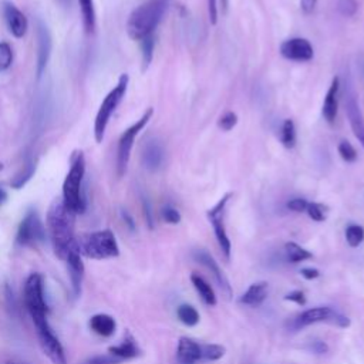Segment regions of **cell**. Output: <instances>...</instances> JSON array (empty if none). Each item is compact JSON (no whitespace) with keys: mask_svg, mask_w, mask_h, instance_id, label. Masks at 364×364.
Listing matches in <instances>:
<instances>
[{"mask_svg":"<svg viewBox=\"0 0 364 364\" xmlns=\"http://www.w3.org/2000/svg\"><path fill=\"white\" fill-rule=\"evenodd\" d=\"M46 225L55 255L64 260L68 252L75 247V213L65 206L63 199H54L48 208Z\"/></svg>","mask_w":364,"mask_h":364,"instance_id":"6da1fadb","label":"cell"},{"mask_svg":"<svg viewBox=\"0 0 364 364\" xmlns=\"http://www.w3.org/2000/svg\"><path fill=\"white\" fill-rule=\"evenodd\" d=\"M166 0H151L134 9L127 20L128 36L132 40L141 41L142 38L154 34L166 11Z\"/></svg>","mask_w":364,"mask_h":364,"instance_id":"7a4b0ae2","label":"cell"},{"mask_svg":"<svg viewBox=\"0 0 364 364\" xmlns=\"http://www.w3.org/2000/svg\"><path fill=\"white\" fill-rule=\"evenodd\" d=\"M85 175V156L82 151H77L71 156V165L63 182V202L75 215L85 212V198L82 193V182Z\"/></svg>","mask_w":364,"mask_h":364,"instance_id":"3957f363","label":"cell"},{"mask_svg":"<svg viewBox=\"0 0 364 364\" xmlns=\"http://www.w3.org/2000/svg\"><path fill=\"white\" fill-rule=\"evenodd\" d=\"M75 246L80 255L95 260L117 257L119 255L115 235L109 229L81 235L75 237Z\"/></svg>","mask_w":364,"mask_h":364,"instance_id":"277c9868","label":"cell"},{"mask_svg":"<svg viewBox=\"0 0 364 364\" xmlns=\"http://www.w3.org/2000/svg\"><path fill=\"white\" fill-rule=\"evenodd\" d=\"M128 82H129L128 74H125V73L121 74L117 84L114 85V88L102 100V102L97 111L95 119H94V138L97 142H102L108 122H109L112 114L115 112L117 107L121 104L122 98L127 94Z\"/></svg>","mask_w":364,"mask_h":364,"instance_id":"5b68a950","label":"cell"},{"mask_svg":"<svg viewBox=\"0 0 364 364\" xmlns=\"http://www.w3.org/2000/svg\"><path fill=\"white\" fill-rule=\"evenodd\" d=\"M154 115V108H148L141 118H138L131 127H128L119 136L118 139V146H117V175L121 178L127 172L131 151L135 142L136 135L145 128V125L149 122V119Z\"/></svg>","mask_w":364,"mask_h":364,"instance_id":"8992f818","label":"cell"},{"mask_svg":"<svg viewBox=\"0 0 364 364\" xmlns=\"http://www.w3.org/2000/svg\"><path fill=\"white\" fill-rule=\"evenodd\" d=\"M24 303L34 324L47 320V303L44 299L43 276L31 273L24 284Z\"/></svg>","mask_w":364,"mask_h":364,"instance_id":"52a82bcc","label":"cell"},{"mask_svg":"<svg viewBox=\"0 0 364 364\" xmlns=\"http://www.w3.org/2000/svg\"><path fill=\"white\" fill-rule=\"evenodd\" d=\"M46 239V228L37 213V210L30 209L21 219L17 235H16V242L20 246H34Z\"/></svg>","mask_w":364,"mask_h":364,"instance_id":"ba28073f","label":"cell"},{"mask_svg":"<svg viewBox=\"0 0 364 364\" xmlns=\"http://www.w3.org/2000/svg\"><path fill=\"white\" fill-rule=\"evenodd\" d=\"M230 196H232V193L228 192L226 195H223L219 199V202L213 208H210L208 210V219L213 226L216 240L219 243L220 250L226 256V259H229V256H230V240H229V236H228L226 228H225V209H226V205H228Z\"/></svg>","mask_w":364,"mask_h":364,"instance_id":"9c48e42d","label":"cell"},{"mask_svg":"<svg viewBox=\"0 0 364 364\" xmlns=\"http://www.w3.org/2000/svg\"><path fill=\"white\" fill-rule=\"evenodd\" d=\"M34 326L37 328V337H38L40 347H41L43 353L50 358V361L53 364H67L64 348H63L60 340L57 338V336L54 334V331L51 330L48 320L37 323Z\"/></svg>","mask_w":364,"mask_h":364,"instance_id":"30bf717a","label":"cell"},{"mask_svg":"<svg viewBox=\"0 0 364 364\" xmlns=\"http://www.w3.org/2000/svg\"><path fill=\"white\" fill-rule=\"evenodd\" d=\"M36 34H37V65H36V74L37 78L40 80L41 75L44 74L47 64L51 57V50H53V38L51 33L47 27V24L38 18L37 26H36Z\"/></svg>","mask_w":364,"mask_h":364,"instance_id":"8fae6325","label":"cell"},{"mask_svg":"<svg viewBox=\"0 0 364 364\" xmlns=\"http://www.w3.org/2000/svg\"><path fill=\"white\" fill-rule=\"evenodd\" d=\"M280 54L291 61H310L314 55L313 46L303 37H291L280 44Z\"/></svg>","mask_w":364,"mask_h":364,"instance_id":"7c38bea8","label":"cell"},{"mask_svg":"<svg viewBox=\"0 0 364 364\" xmlns=\"http://www.w3.org/2000/svg\"><path fill=\"white\" fill-rule=\"evenodd\" d=\"M1 13H3L4 23L9 31L11 33V36H14L16 38H21L28 28V21L24 13L14 3L9 0H4L1 3Z\"/></svg>","mask_w":364,"mask_h":364,"instance_id":"4fadbf2b","label":"cell"},{"mask_svg":"<svg viewBox=\"0 0 364 364\" xmlns=\"http://www.w3.org/2000/svg\"><path fill=\"white\" fill-rule=\"evenodd\" d=\"M346 114L354 136L358 139V142L364 148V117L354 94H347L346 97Z\"/></svg>","mask_w":364,"mask_h":364,"instance_id":"5bb4252c","label":"cell"},{"mask_svg":"<svg viewBox=\"0 0 364 364\" xmlns=\"http://www.w3.org/2000/svg\"><path fill=\"white\" fill-rule=\"evenodd\" d=\"M336 314L337 311H334L330 307H313L303 311L300 316H297L293 321V327L300 328V327H304L313 323H320V321H328L333 324Z\"/></svg>","mask_w":364,"mask_h":364,"instance_id":"9a60e30c","label":"cell"},{"mask_svg":"<svg viewBox=\"0 0 364 364\" xmlns=\"http://www.w3.org/2000/svg\"><path fill=\"white\" fill-rule=\"evenodd\" d=\"M64 260L67 262V266H68V276L71 280L74 294L78 296L81 291V283H82V277H84V263L81 260V255H80L77 246L68 252V255L65 256Z\"/></svg>","mask_w":364,"mask_h":364,"instance_id":"2e32d148","label":"cell"},{"mask_svg":"<svg viewBox=\"0 0 364 364\" xmlns=\"http://www.w3.org/2000/svg\"><path fill=\"white\" fill-rule=\"evenodd\" d=\"M193 257H195L200 264L206 266V267L213 273V276H215V279H216L219 287L222 289V291H223L228 297H230V294H232L230 284H229L226 276L223 274V272L220 270L219 264L215 262V259H213L206 250H196V252L193 253Z\"/></svg>","mask_w":364,"mask_h":364,"instance_id":"e0dca14e","label":"cell"},{"mask_svg":"<svg viewBox=\"0 0 364 364\" xmlns=\"http://www.w3.org/2000/svg\"><path fill=\"white\" fill-rule=\"evenodd\" d=\"M164 162V148L158 141H148L142 149V165L155 172L162 166Z\"/></svg>","mask_w":364,"mask_h":364,"instance_id":"ac0fdd59","label":"cell"},{"mask_svg":"<svg viewBox=\"0 0 364 364\" xmlns=\"http://www.w3.org/2000/svg\"><path fill=\"white\" fill-rule=\"evenodd\" d=\"M338 87H340V81L338 77H334L323 101V108H321V114L324 117V119L328 124H333L336 117H337V109H338Z\"/></svg>","mask_w":364,"mask_h":364,"instance_id":"d6986e66","label":"cell"},{"mask_svg":"<svg viewBox=\"0 0 364 364\" xmlns=\"http://www.w3.org/2000/svg\"><path fill=\"white\" fill-rule=\"evenodd\" d=\"M176 355L181 364H195L198 360L202 358L200 346L191 338L182 337L178 344Z\"/></svg>","mask_w":364,"mask_h":364,"instance_id":"ffe728a7","label":"cell"},{"mask_svg":"<svg viewBox=\"0 0 364 364\" xmlns=\"http://www.w3.org/2000/svg\"><path fill=\"white\" fill-rule=\"evenodd\" d=\"M269 293V284L266 282H257L249 286V289L242 294L240 303L247 306H259Z\"/></svg>","mask_w":364,"mask_h":364,"instance_id":"44dd1931","label":"cell"},{"mask_svg":"<svg viewBox=\"0 0 364 364\" xmlns=\"http://www.w3.org/2000/svg\"><path fill=\"white\" fill-rule=\"evenodd\" d=\"M90 327L98 336L109 337V336L114 334L117 324H115V320L111 316L100 313V314H95L90 318Z\"/></svg>","mask_w":364,"mask_h":364,"instance_id":"7402d4cb","label":"cell"},{"mask_svg":"<svg viewBox=\"0 0 364 364\" xmlns=\"http://www.w3.org/2000/svg\"><path fill=\"white\" fill-rule=\"evenodd\" d=\"M36 169H37V161L33 156H28L24 165L21 166V169L10 181V186L14 189H21L34 176Z\"/></svg>","mask_w":364,"mask_h":364,"instance_id":"603a6c76","label":"cell"},{"mask_svg":"<svg viewBox=\"0 0 364 364\" xmlns=\"http://www.w3.org/2000/svg\"><path fill=\"white\" fill-rule=\"evenodd\" d=\"M191 280H192V284L195 286L196 291L199 293L200 299L203 300V303H206L208 306H215L216 304V296H215V291L210 287V284L202 276H199L196 273H192Z\"/></svg>","mask_w":364,"mask_h":364,"instance_id":"cb8c5ba5","label":"cell"},{"mask_svg":"<svg viewBox=\"0 0 364 364\" xmlns=\"http://www.w3.org/2000/svg\"><path fill=\"white\" fill-rule=\"evenodd\" d=\"M80 10L82 14V24L88 34H92L95 30V7L92 0H78Z\"/></svg>","mask_w":364,"mask_h":364,"instance_id":"d4e9b609","label":"cell"},{"mask_svg":"<svg viewBox=\"0 0 364 364\" xmlns=\"http://www.w3.org/2000/svg\"><path fill=\"white\" fill-rule=\"evenodd\" d=\"M108 351L117 357L118 360L122 358H132L135 355H138V347L135 344V341L132 338H125L121 344L118 346H112L108 348Z\"/></svg>","mask_w":364,"mask_h":364,"instance_id":"484cf974","label":"cell"},{"mask_svg":"<svg viewBox=\"0 0 364 364\" xmlns=\"http://www.w3.org/2000/svg\"><path fill=\"white\" fill-rule=\"evenodd\" d=\"M286 255H287V259L291 262V263H299V262H303V260H307V259H311L313 255L303 249L300 245L294 243V242H289L286 243Z\"/></svg>","mask_w":364,"mask_h":364,"instance_id":"4316f807","label":"cell"},{"mask_svg":"<svg viewBox=\"0 0 364 364\" xmlns=\"http://www.w3.org/2000/svg\"><path fill=\"white\" fill-rule=\"evenodd\" d=\"M176 314L185 326H196L199 323V313L191 304H181L176 310Z\"/></svg>","mask_w":364,"mask_h":364,"instance_id":"83f0119b","label":"cell"},{"mask_svg":"<svg viewBox=\"0 0 364 364\" xmlns=\"http://www.w3.org/2000/svg\"><path fill=\"white\" fill-rule=\"evenodd\" d=\"M280 141L286 148H293L296 145V127L291 119H284L280 131Z\"/></svg>","mask_w":364,"mask_h":364,"instance_id":"f1b7e54d","label":"cell"},{"mask_svg":"<svg viewBox=\"0 0 364 364\" xmlns=\"http://www.w3.org/2000/svg\"><path fill=\"white\" fill-rule=\"evenodd\" d=\"M346 240L351 247H357L364 240V229L360 225H350L346 229Z\"/></svg>","mask_w":364,"mask_h":364,"instance_id":"f546056e","label":"cell"},{"mask_svg":"<svg viewBox=\"0 0 364 364\" xmlns=\"http://www.w3.org/2000/svg\"><path fill=\"white\" fill-rule=\"evenodd\" d=\"M154 47H155V38L154 34L145 37L141 40V50H142V61H144V68H146L154 57Z\"/></svg>","mask_w":364,"mask_h":364,"instance_id":"4dcf8cb0","label":"cell"},{"mask_svg":"<svg viewBox=\"0 0 364 364\" xmlns=\"http://www.w3.org/2000/svg\"><path fill=\"white\" fill-rule=\"evenodd\" d=\"M13 63V48L9 43L0 41V73L7 71Z\"/></svg>","mask_w":364,"mask_h":364,"instance_id":"1f68e13d","label":"cell"},{"mask_svg":"<svg viewBox=\"0 0 364 364\" xmlns=\"http://www.w3.org/2000/svg\"><path fill=\"white\" fill-rule=\"evenodd\" d=\"M200 353H202L203 358L213 361V360H219L220 357H223L225 347H222L219 344H206V346L200 347Z\"/></svg>","mask_w":364,"mask_h":364,"instance_id":"d6a6232c","label":"cell"},{"mask_svg":"<svg viewBox=\"0 0 364 364\" xmlns=\"http://www.w3.org/2000/svg\"><path fill=\"white\" fill-rule=\"evenodd\" d=\"M306 212L309 213V216L316 220V222H323L326 219V215H327V208L323 205V203H318V202H311L307 205V209Z\"/></svg>","mask_w":364,"mask_h":364,"instance_id":"836d02e7","label":"cell"},{"mask_svg":"<svg viewBox=\"0 0 364 364\" xmlns=\"http://www.w3.org/2000/svg\"><path fill=\"white\" fill-rule=\"evenodd\" d=\"M340 156L346 161V162H354L357 159V151L355 148L348 142V141H341L337 146Z\"/></svg>","mask_w":364,"mask_h":364,"instance_id":"e575fe53","label":"cell"},{"mask_svg":"<svg viewBox=\"0 0 364 364\" xmlns=\"http://www.w3.org/2000/svg\"><path fill=\"white\" fill-rule=\"evenodd\" d=\"M357 9L358 4L355 0H338L337 3V10L344 17H353L357 13Z\"/></svg>","mask_w":364,"mask_h":364,"instance_id":"d590c367","label":"cell"},{"mask_svg":"<svg viewBox=\"0 0 364 364\" xmlns=\"http://www.w3.org/2000/svg\"><path fill=\"white\" fill-rule=\"evenodd\" d=\"M237 124V115L233 111L225 112L219 119H218V127L222 131H230L235 125Z\"/></svg>","mask_w":364,"mask_h":364,"instance_id":"8d00e7d4","label":"cell"},{"mask_svg":"<svg viewBox=\"0 0 364 364\" xmlns=\"http://www.w3.org/2000/svg\"><path fill=\"white\" fill-rule=\"evenodd\" d=\"M162 218L165 219V222H168L171 225H176L181 222L179 210L171 205H166L162 208Z\"/></svg>","mask_w":364,"mask_h":364,"instance_id":"74e56055","label":"cell"},{"mask_svg":"<svg viewBox=\"0 0 364 364\" xmlns=\"http://www.w3.org/2000/svg\"><path fill=\"white\" fill-rule=\"evenodd\" d=\"M307 205H309V202L306 199H303V198H293V199H290L287 202V208L290 210H293V212H297V213L306 212Z\"/></svg>","mask_w":364,"mask_h":364,"instance_id":"f35d334b","label":"cell"},{"mask_svg":"<svg viewBox=\"0 0 364 364\" xmlns=\"http://www.w3.org/2000/svg\"><path fill=\"white\" fill-rule=\"evenodd\" d=\"M118 358L114 357H108V355H94L87 358L85 361H82L81 364H115L118 363Z\"/></svg>","mask_w":364,"mask_h":364,"instance_id":"ab89813d","label":"cell"},{"mask_svg":"<svg viewBox=\"0 0 364 364\" xmlns=\"http://www.w3.org/2000/svg\"><path fill=\"white\" fill-rule=\"evenodd\" d=\"M284 299H286V300H290V301H294V303H297V304H300V306H304V304H306V296H304V293H303L301 290H294V291L286 294Z\"/></svg>","mask_w":364,"mask_h":364,"instance_id":"60d3db41","label":"cell"},{"mask_svg":"<svg viewBox=\"0 0 364 364\" xmlns=\"http://www.w3.org/2000/svg\"><path fill=\"white\" fill-rule=\"evenodd\" d=\"M208 1V14H209V21L210 24H216L218 21V6L216 0H206Z\"/></svg>","mask_w":364,"mask_h":364,"instance_id":"b9f144b4","label":"cell"},{"mask_svg":"<svg viewBox=\"0 0 364 364\" xmlns=\"http://www.w3.org/2000/svg\"><path fill=\"white\" fill-rule=\"evenodd\" d=\"M317 0H300V9L304 14H310L316 7Z\"/></svg>","mask_w":364,"mask_h":364,"instance_id":"7bdbcfd3","label":"cell"},{"mask_svg":"<svg viewBox=\"0 0 364 364\" xmlns=\"http://www.w3.org/2000/svg\"><path fill=\"white\" fill-rule=\"evenodd\" d=\"M300 273H301V276L306 277L307 280H313V279L318 277V274H320V272H318L317 269H313V267H304V269H301Z\"/></svg>","mask_w":364,"mask_h":364,"instance_id":"ee69618b","label":"cell"},{"mask_svg":"<svg viewBox=\"0 0 364 364\" xmlns=\"http://www.w3.org/2000/svg\"><path fill=\"white\" fill-rule=\"evenodd\" d=\"M311 350H313L314 353H317V354H323V353H326V351L328 350V347H327L326 343H323V341H320V340H316V341H313V344H311Z\"/></svg>","mask_w":364,"mask_h":364,"instance_id":"f6af8a7d","label":"cell"},{"mask_svg":"<svg viewBox=\"0 0 364 364\" xmlns=\"http://www.w3.org/2000/svg\"><path fill=\"white\" fill-rule=\"evenodd\" d=\"M144 210H145V215H146V220H148V225L149 228H152V216H151V208H149V203L146 200H144Z\"/></svg>","mask_w":364,"mask_h":364,"instance_id":"bcb514c9","label":"cell"},{"mask_svg":"<svg viewBox=\"0 0 364 364\" xmlns=\"http://www.w3.org/2000/svg\"><path fill=\"white\" fill-rule=\"evenodd\" d=\"M122 218H124V220L127 222V225L129 226V229H134L135 228V225H134V220H132V218L125 212V210H122Z\"/></svg>","mask_w":364,"mask_h":364,"instance_id":"7dc6e473","label":"cell"},{"mask_svg":"<svg viewBox=\"0 0 364 364\" xmlns=\"http://www.w3.org/2000/svg\"><path fill=\"white\" fill-rule=\"evenodd\" d=\"M6 199H7V192L4 191V188L0 186V206L6 202Z\"/></svg>","mask_w":364,"mask_h":364,"instance_id":"c3c4849f","label":"cell"},{"mask_svg":"<svg viewBox=\"0 0 364 364\" xmlns=\"http://www.w3.org/2000/svg\"><path fill=\"white\" fill-rule=\"evenodd\" d=\"M61 7H64V9H68L70 6H71V3H73V0H55Z\"/></svg>","mask_w":364,"mask_h":364,"instance_id":"681fc988","label":"cell"},{"mask_svg":"<svg viewBox=\"0 0 364 364\" xmlns=\"http://www.w3.org/2000/svg\"><path fill=\"white\" fill-rule=\"evenodd\" d=\"M222 7H223V10H226V7H228V0H222Z\"/></svg>","mask_w":364,"mask_h":364,"instance_id":"f907efd6","label":"cell"},{"mask_svg":"<svg viewBox=\"0 0 364 364\" xmlns=\"http://www.w3.org/2000/svg\"><path fill=\"white\" fill-rule=\"evenodd\" d=\"M7 364H23V363H18V361H9Z\"/></svg>","mask_w":364,"mask_h":364,"instance_id":"816d5d0a","label":"cell"},{"mask_svg":"<svg viewBox=\"0 0 364 364\" xmlns=\"http://www.w3.org/2000/svg\"><path fill=\"white\" fill-rule=\"evenodd\" d=\"M361 75H363V80H364V64H363V67H361Z\"/></svg>","mask_w":364,"mask_h":364,"instance_id":"f5cc1de1","label":"cell"},{"mask_svg":"<svg viewBox=\"0 0 364 364\" xmlns=\"http://www.w3.org/2000/svg\"><path fill=\"white\" fill-rule=\"evenodd\" d=\"M3 168H4V166H3V164H1V162H0V171H1V169H3Z\"/></svg>","mask_w":364,"mask_h":364,"instance_id":"db71d44e","label":"cell"}]
</instances>
